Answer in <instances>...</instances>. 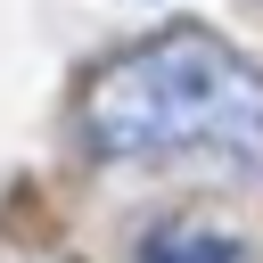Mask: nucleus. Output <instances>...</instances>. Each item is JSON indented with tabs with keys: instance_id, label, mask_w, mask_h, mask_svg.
<instances>
[{
	"instance_id": "obj_1",
	"label": "nucleus",
	"mask_w": 263,
	"mask_h": 263,
	"mask_svg": "<svg viewBox=\"0 0 263 263\" xmlns=\"http://www.w3.org/2000/svg\"><path fill=\"white\" fill-rule=\"evenodd\" d=\"M74 132L90 156H214L230 173H263V74L205 25H164L74 90Z\"/></svg>"
},
{
	"instance_id": "obj_2",
	"label": "nucleus",
	"mask_w": 263,
	"mask_h": 263,
	"mask_svg": "<svg viewBox=\"0 0 263 263\" xmlns=\"http://www.w3.org/2000/svg\"><path fill=\"white\" fill-rule=\"evenodd\" d=\"M140 263H247V247L230 230L197 222V214H173V222H156L140 238Z\"/></svg>"
},
{
	"instance_id": "obj_3",
	"label": "nucleus",
	"mask_w": 263,
	"mask_h": 263,
	"mask_svg": "<svg viewBox=\"0 0 263 263\" xmlns=\"http://www.w3.org/2000/svg\"><path fill=\"white\" fill-rule=\"evenodd\" d=\"M0 263H25V255H0Z\"/></svg>"
}]
</instances>
